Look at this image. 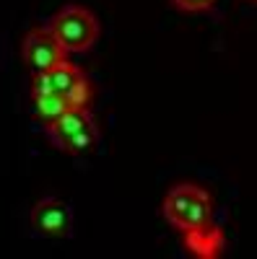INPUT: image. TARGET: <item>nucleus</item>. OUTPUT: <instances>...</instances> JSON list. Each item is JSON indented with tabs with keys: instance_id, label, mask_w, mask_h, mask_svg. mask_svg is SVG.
Wrapping results in <instances>:
<instances>
[{
	"instance_id": "nucleus-5",
	"label": "nucleus",
	"mask_w": 257,
	"mask_h": 259,
	"mask_svg": "<svg viewBox=\"0 0 257 259\" xmlns=\"http://www.w3.org/2000/svg\"><path fill=\"white\" fill-rule=\"evenodd\" d=\"M31 228L50 239H70L73 236V207L57 197L39 200L31 210Z\"/></svg>"
},
{
	"instance_id": "nucleus-3",
	"label": "nucleus",
	"mask_w": 257,
	"mask_h": 259,
	"mask_svg": "<svg viewBox=\"0 0 257 259\" xmlns=\"http://www.w3.org/2000/svg\"><path fill=\"white\" fill-rule=\"evenodd\" d=\"M31 91L52 94V96L62 99L70 106H86L89 104V80H86L83 70L76 68V65H70L68 60L55 65V68H50V70L36 73Z\"/></svg>"
},
{
	"instance_id": "nucleus-7",
	"label": "nucleus",
	"mask_w": 257,
	"mask_h": 259,
	"mask_svg": "<svg viewBox=\"0 0 257 259\" xmlns=\"http://www.w3.org/2000/svg\"><path fill=\"white\" fill-rule=\"evenodd\" d=\"M182 236H185V249L192 256H200V259H216L226 249V236L216 223L208 228H200V231L182 233Z\"/></svg>"
},
{
	"instance_id": "nucleus-9",
	"label": "nucleus",
	"mask_w": 257,
	"mask_h": 259,
	"mask_svg": "<svg viewBox=\"0 0 257 259\" xmlns=\"http://www.w3.org/2000/svg\"><path fill=\"white\" fill-rule=\"evenodd\" d=\"M99 138H101V133H99V124H96V122H91L89 127H83V130H78L76 135H70L65 143L60 145V150H62V153H70V156H83V153H91V150L99 145Z\"/></svg>"
},
{
	"instance_id": "nucleus-6",
	"label": "nucleus",
	"mask_w": 257,
	"mask_h": 259,
	"mask_svg": "<svg viewBox=\"0 0 257 259\" xmlns=\"http://www.w3.org/2000/svg\"><path fill=\"white\" fill-rule=\"evenodd\" d=\"M91 122H96L94 114L86 109V106H76V109H68L62 117H57L55 122L45 124V138L50 140L52 148L60 150V145L65 143L70 135H76L78 130H83V127H89Z\"/></svg>"
},
{
	"instance_id": "nucleus-10",
	"label": "nucleus",
	"mask_w": 257,
	"mask_h": 259,
	"mask_svg": "<svg viewBox=\"0 0 257 259\" xmlns=\"http://www.w3.org/2000/svg\"><path fill=\"white\" fill-rule=\"evenodd\" d=\"M174 8L187 11V13H198V11H210L216 6V0H171Z\"/></svg>"
},
{
	"instance_id": "nucleus-8",
	"label": "nucleus",
	"mask_w": 257,
	"mask_h": 259,
	"mask_svg": "<svg viewBox=\"0 0 257 259\" xmlns=\"http://www.w3.org/2000/svg\"><path fill=\"white\" fill-rule=\"evenodd\" d=\"M31 104H34V114H36V119H42V124H50L57 117H62L68 109H76V106L65 104L62 99H57L52 94H39V91H31Z\"/></svg>"
},
{
	"instance_id": "nucleus-2",
	"label": "nucleus",
	"mask_w": 257,
	"mask_h": 259,
	"mask_svg": "<svg viewBox=\"0 0 257 259\" xmlns=\"http://www.w3.org/2000/svg\"><path fill=\"white\" fill-rule=\"evenodd\" d=\"M47 29L57 36L65 52H86L99 39V21L83 6H65L57 11Z\"/></svg>"
},
{
	"instance_id": "nucleus-4",
	"label": "nucleus",
	"mask_w": 257,
	"mask_h": 259,
	"mask_svg": "<svg viewBox=\"0 0 257 259\" xmlns=\"http://www.w3.org/2000/svg\"><path fill=\"white\" fill-rule=\"evenodd\" d=\"M21 57H24V62L34 73H42V70H50L55 65L65 62L68 52L57 41V36L45 26V29H31L24 36V41H21Z\"/></svg>"
},
{
	"instance_id": "nucleus-1",
	"label": "nucleus",
	"mask_w": 257,
	"mask_h": 259,
	"mask_svg": "<svg viewBox=\"0 0 257 259\" xmlns=\"http://www.w3.org/2000/svg\"><path fill=\"white\" fill-rule=\"evenodd\" d=\"M164 218L179 233L213 226V197L198 184H177L164 197Z\"/></svg>"
}]
</instances>
